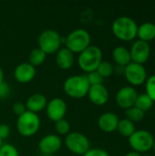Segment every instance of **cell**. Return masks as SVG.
Listing matches in <instances>:
<instances>
[{
	"instance_id": "1",
	"label": "cell",
	"mask_w": 155,
	"mask_h": 156,
	"mask_svg": "<svg viewBox=\"0 0 155 156\" xmlns=\"http://www.w3.org/2000/svg\"><path fill=\"white\" fill-rule=\"evenodd\" d=\"M111 30L118 39L122 41H131L137 37L138 25L132 18L122 16L113 21Z\"/></svg>"
},
{
	"instance_id": "2",
	"label": "cell",
	"mask_w": 155,
	"mask_h": 156,
	"mask_svg": "<svg viewBox=\"0 0 155 156\" xmlns=\"http://www.w3.org/2000/svg\"><path fill=\"white\" fill-rule=\"evenodd\" d=\"M101 61L102 51L99 47L94 45H90L79 53L77 60L79 68L87 74L95 71Z\"/></svg>"
},
{
	"instance_id": "3",
	"label": "cell",
	"mask_w": 155,
	"mask_h": 156,
	"mask_svg": "<svg viewBox=\"0 0 155 156\" xmlns=\"http://www.w3.org/2000/svg\"><path fill=\"white\" fill-rule=\"evenodd\" d=\"M90 85L86 75H73L69 77L63 83L65 93L73 99H81L88 95Z\"/></svg>"
},
{
	"instance_id": "4",
	"label": "cell",
	"mask_w": 155,
	"mask_h": 156,
	"mask_svg": "<svg viewBox=\"0 0 155 156\" xmlns=\"http://www.w3.org/2000/svg\"><path fill=\"white\" fill-rule=\"evenodd\" d=\"M91 37L90 33L83 28H77L71 31L65 39V48L73 54H79L90 46Z\"/></svg>"
},
{
	"instance_id": "5",
	"label": "cell",
	"mask_w": 155,
	"mask_h": 156,
	"mask_svg": "<svg viewBox=\"0 0 155 156\" xmlns=\"http://www.w3.org/2000/svg\"><path fill=\"white\" fill-rule=\"evenodd\" d=\"M40 119L37 113L26 111L17 117L16 130L23 137H31L35 135L40 128Z\"/></svg>"
},
{
	"instance_id": "6",
	"label": "cell",
	"mask_w": 155,
	"mask_h": 156,
	"mask_svg": "<svg viewBox=\"0 0 155 156\" xmlns=\"http://www.w3.org/2000/svg\"><path fill=\"white\" fill-rule=\"evenodd\" d=\"M38 48L46 54H56L62 45V37L54 29H46L42 31L37 38Z\"/></svg>"
},
{
	"instance_id": "7",
	"label": "cell",
	"mask_w": 155,
	"mask_h": 156,
	"mask_svg": "<svg viewBox=\"0 0 155 156\" xmlns=\"http://www.w3.org/2000/svg\"><path fill=\"white\" fill-rule=\"evenodd\" d=\"M154 140L153 135L150 132L146 130H136L129 137V144L133 152L142 154L153 149Z\"/></svg>"
},
{
	"instance_id": "8",
	"label": "cell",
	"mask_w": 155,
	"mask_h": 156,
	"mask_svg": "<svg viewBox=\"0 0 155 156\" xmlns=\"http://www.w3.org/2000/svg\"><path fill=\"white\" fill-rule=\"evenodd\" d=\"M64 144L67 149L76 155L82 156L90 149V141L87 136L79 132H72L67 134Z\"/></svg>"
},
{
	"instance_id": "9",
	"label": "cell",
	"mask_w": 155,
	"mask_h": 156,
	"mask_svg": "<svg viewBox=\"0 0 155 156\" xmlns=\"http://www.w3.org/2000/svg\"><path fill=\"white\" fill-rule=\"evenodd\" d=\"M123 75L132 86H141L147 80V71L144 66L134 62H131L124 67Z\"/></svg>"
},
{
	"instance_id": "10",
	"label": "cell",
	"mask_w": 155,
	"mask_h": 156,
	"mask_svg": "<svg viewBox=\"0 0 155 156\" xmlns=\"http://www.w3.org/2000/svg\"><path fill=\"white\" fill-rule=\"evenodd\" d=\"M67 110H68L67 103L63 99L54 98L49 101H48L46 107V113L50 121L57 122L64 119L67 113Z\"/></svg>"
},
{
	"instance_id": "11",
	"label": "cell",
	"mask_w": 155,
	"mask_h": 156,
	"mask_svg": "<svg viewBox=\"0 0 155 156\" xmlns=\"http://www.w3.org/2000/svg\"><path fill=\"white\" fill-rule=\"evenodd\" d=\"M137 96H138V92L133 87L124 86L122 89H120L116 93L115 101L120 108L123 110H127L134 106Z\"/></svg>"
},
{
	"instance_id": "12",
	"label": "cell",
	"mask_w": 155,
	"mask_h": 156,
	"mask_svg": "<svg viewBox=\"0 0 155 156\" xmlns=\"http://www.w3.org/2000/svg\"><path fill=\"white\" fill-rule=\"evenodd\" d=\"M130 54L132 62L143 65L151 56V47L149 43L138 39L132 44L130 49Z\"/></svg>"
},
{
	"instance_id": "13",
	"label": "cell",
	"mask_w": 155,
	"mask_h": 156,
	"mask_svg": "<svg viewBox=\"0 0 155 156\" xmlns=\"http://www.w3.org/2000/svg\"><path fill=\"white\" fill-rule=\"evenodd\" d=\"M62 140L58 134H48L42 137L38 143V149L43 154L51 155L61 149Z\"/></svg>"
},
{
	"instance_id": "14",
	"label": "cell",
	"mask_w": 155,
	"mask_h": 156,
	"mask_svg": "<svg viewBox=\"0 0 155 156\" xmlns=\"http://www.w3.org/2000/svg\"><path fill=\"white\" fill-rule=\"evenodd\" d=\"M36 73L37 71L35 67L28 62H23L16 67L14 70V78L17 82L21 84H26L34 80Z\"/></svg>"
},
{
	"instance_id": "15",
	"label": "cell",
	"mask_w": 155,
	"mask_h": 156,
	"mask_svg": "<svg viewBox=\"0 0 155 156\" xmlns=\"http://www.w3.org/2000/svg\"><path fill=\"white\" fill-rule=\"evenodd\" d=\"M87 96L90 102L96 106L105 105L110 98L109 90L103 84L90 86Z\"/></svg>"
},
{
	"instance_id": "16",
	"label": "cell",
	"mask_w": 155,
	"mask_h": 156,
	"mask_svg": "<svg viewBox=\"0 0 155 156\" xmlns=\"http://www.w3.org/2000/svg\"><path fill=\"white\" fill-rule=\"evenodd\" d=\"M119 121L120 120L115 113L105 112L99 117L98 125H99V128L102 132H104L106 133H111L117 131Z\"/></svg>"
},
{
	"instance_id": "17",
	"label": "cell",
	"mask_w": 155,
	"mask_h": 156,
	"mask_svg": "<svg viewBox=\"0 0 155 156\" xmlns=\"http://www.w3.org/2000/svg\"><path fill=\"white\" fill-rule=\"evenodd\" d=\"M48 104V100L45 95L41 93H35L29 96L26 101V109L33 113H38L46 109Z\"/></svg>"
},
{
	"instance_id": "18",
	"label": "cell",
	"mask_w": 155,
	"mask_h": 156,
	"mask_svg": "<svg viewBox=\"0 0 155 156\" xmlns=\"http://www.w3.org/2000/svg\"><path fill=\"white\" fill-rule=\"evenodd\" d=\"M74 62V54L67 48H61L56 53V63L59 69L63 70H68L72 68Z\"/></svg>"
},
{
	"instance_id": "19",
	"label": "cell",
	"mask_w": 155,
	"mask_h": 156,
	"mask_svg": "<svg viewBox=\"0 0 155 156\" xmlns=\"http://www.w3.org/2000/svg\"><path fill=\"white\" fill-rule=\"evenodd\" d=\"M112 58L116 65L122 66V67H126L129 63L132 62L130 50L127 48L122 47V46L116 47L112 50Z\"/></svg>"
},
{
	"instance_id": "20",
	"label": "cell",
	"mask_w": 155,
	"mask_h": 156,
	"mask_svg": "<svg viewBox=\"0 0 155 156\" xmlns=\"http://www.w3.org/2000/svg\"><path fill=\"white\" fill-rule=\"evenodd\" d=\"M137 37L139 40L149 43L155 38V24L152 22H145L138 26Z\"/></svg>"
},
{
	"instance_id": "21",
	"label": "cell",
	"mask_w": 155,
	"mask_h": 156,
	"mask_svg": "<svg viewBox=\"0 0 155 156\" xmlns=\"http://www.w3.org/2000/svg\"><path fill=\"white\" fill-rule=\"evenodd\" d=\"M117 131L122 136L129 138L136 131V129H135L134 123L125 118V119L119 121Z\"/></svg>"
},
{
	"instance_id": "22",
	"label": "cell",
	"mask_w": 155,
	"mask_h": 156,
	"mask_svg": "<svg viewBox=\"0 0 155 156\" xmlns=\"http://www.w3.org/2000/svg\"><path fill=\"white\" fill-rule=\"evenodd\" d=\"M46 58L47 55L39 48H36L32 49L28 55V63L36 68L42 65L45 62Z\"/></svg>"
},
{
	"instance_id": "23",
	"label": "cell",
	"mask_w": 155,
	"mask_h": 156,
	"mask_svg": "<svg viewBox=\"0 0 155 156\" xmlns=\"http://www.w3.org/2000/svg\"><path fill=\"white\" fill-rule=\"evenodd\" d=\"M134 106L145 113L146 112L152 109V107L153 106V101L146 93H142V94H138Z\"/></svg>"
},
{
	"instance_id": "24",
	"label": "cell",
	"mask_w": 155,
	"mask_h": 156,
	"mask_svg": "<svg viewBox=\"0 0 155 156\" xmlns=\"http://www.w3.org/2000/svg\"><path fill=\"white\" fill-rule=\"evenodd\" d=\"M144 115H145V113L143 111H141L140 109L136 108L135 106H132V107L125 110L126 119H128L129 121L132 122L133 123L141 122L142 120H143Z\"/></svg>"
},
{
	"instance_id": "25",
	"label": "cell",
	"mask_w": 155,
	"mask_h": 156,
	"mask_svg": "<svg viewBox=\"0 0 155 156\" xmlns=\"http://www.w3.org/2000/svg\"><path fill=\"white\" fill-rule=\"evenodd\" d=\"M96 71L104 79L109 78L114 73V66L109 61H101L99 67L97 68Z\"/></svg>"
},
{
	"instance_id": "26",
	"label": "cell",
	"mask_w": 155,
	"mask_h": 156,
	"mask_svg": "<svg viewBox=\"0 0 155 156\" xmlns=\"http://www.w3.org/2000/svg\"><path fill=\"white\" fill-rule=\"evenodd\" d=\"M55 123V130L58 135H67L70 133V124L67 120L62 119Z\"/></svg>"
},
{
	"instance_id": "27",
	"label": "cell",
	"mask_w": 155,
	"mask_h": 156,
	"mask_svg": "<svg viewBox=\"0 0 155 156\" xmlns=\"http://www.w3.org/2000/svg\"><path fill=\"white\" fill-rule=\"evenodd\" d=\"M146 94L151 98V100L155 102V75H152L145 81Z\"/></svg>"
},
{
	"instance_id": "28",
	"label": "cell",
	"mask_w": 155,
	"mask_h": 156,
	"mask_svg": "<svg viewBox=\"0 0 155 156\" xmlns=\"http://www.w3.org/2000/svg\"><path fill=\"white\" fill-rule=\"evenodd\" d=\"M0 156H19V153L13 144H3L0 148Z\"/></svg>"
},
{
	"instance_id": "29",
	"label": "cell",
	"mask_w": 155,
	"mask_h": 156,
	"mask_svg": "<svg viewBox=\"0 0 155 156\" xmlns=\"http://www.w3.org/2000/svg\"><path fill=\"white\" fill-rule=\"evenodd\" d=\"M87 79H88V81L90 83V86H93V85H99V84H102L103 83V78L95 70V71H92V72H90L86 75Z\"/></svg>"
},
{
	"instance_id": "30",
	"label": "cell",
	"mask_w": 155,
	"mask_h": 156,
	"mask_svg": "<svg viewBox=\"0 0 155 156\" xmlns=\"http://www.w3.org/2000/svg\"><path fill=\"white\" fill-rule=\"evenodd\" d=\"M82 156H111L108 152H106L103 149L100 148H94V149H90L85 154Z\"/></svg>"
},
{
	"instance_id": "31",
	"label": "cell",
	"mask_w": 155,
	"mask_h": 156,
	"mask_svg": "<svg viewBox=\"0 0 155 156\" xmlns=\"http://www.w3.org/2000/svg\"><path fill=\"white\" fill-rule=\"evenodd\" d=\"M12 110H13V112L17 115V116H20L21 114H23L26 109V105L23 104L22 102L20 101H17V102H15L13 104V107H12Z\"/></svg>"
},
{
	"instance_id": "32",
	"label": "cell",
	"mask_w": 155,
	"mask_h": 156,
	"mask_svg": "<svg viewBox=\"0 0 155 156\" xmlns=\"http://www.w3.org/2000/svg\"><path fill=\"white\" fill-rule=\"evenodd\" d=\"M9 94H10L9 85L5 81L0 82V99H5L7 96H9Z\"/></svg>"
},
{
	"instance_id": "33",
	"label": "cell",
	"mask_w": 155,
	"mask_h": 156,
	"mask_svg": "<svg viewBox=\"0 0 155 156\" xmlns=\"http://www.w3.org/2000/svg\"><path fill=\"white\" fill-rule=\"evenodd\" d=\"M10 135V128L7 124L2 123L0 124V139L3 141L6 139Z\"/></svg>"
},
{
	"instance_id": "34",
	"label": "cell",
	"mask_w": 155,
	"mask_h": 156,
	"mask_svg": "<svg viewBox=\"0 0 155 156\" xmlns=\"http://www.w3.org/2000/svg\"><path fill=\"white\" fill-rule=\"evenodd\" d=\"M114 72H116L117 74H123V72H124V67H122V66H118V65H116L115 67H114Z\"/></svg>"
},
{
	"instance_id": "35",
	"label": "cell",
	"mask_w": 155,
	"mask_h": 156,
	"mask_svg": "<svg viewBox=\"0 0 155 156\" xmlns=\"http://www.w3.org/2000/svg\"><path fill=\"white\" fill-rule=\"evenodd\" d=\"M124 156H143L142 154H138V153H136V152H129V153H127Z\"/></svg>"
},
{
	"instance_id": "36",
	"label": "cell",
	"mask_w": 155,
	"mask_h": 156,
	"mask_svg": "<svg viewBox=\"0 0 155 156\" xmlns=\"http://www.w3.org/2000/svg\"><path fill=\"white\" fill-rule=\"evenodd\" d=\"M2 81H4V71L0 68V82H2Z\"/></svg>"
},
{
	"instance_id": "37",
	"label": "cell",
	"mask_w": 155,
	"mask_h": 156,
	"mask_svg": "<svg viewBox=\"0 0 155 156\" xmlns=\"http://www.w3.org/2000/svg\"><path fill=\"white\" fill-rule=\"evenodd\" d=\"M153 152H154V154H155V140H154V143H153Z\"/></svg>"
},
{
	"instance_id": "38",
	"label": "cell",
	"mask_w": 155,
	"mask_h": 156,
	"mask_svg": "<svg viewBox=\"0 0 155 156\" xmlns=\"http://www.w3.org/2000/svg\"><path fill=\"white\" fill-rule=\"evenodd\" d=\"M2 145H3V141H2V140L0 139V148L2 147Z\"/></svg>"
},
{
	"instance_id": "39",
	"label": "cell",
	"mask_w": 155,
	"mask_h": 156,
	"mask_svg": "<svg viewBox=\"0 0 155 156\" xmlns=\"http://www.w3.org/2000/svg\"><path fill=\"white\" fill-rule=\"evenodd\" d=\"M143 156H151V155H150V154H145L144 155H143Z\"/></svg>"
},
{
	"instance_id": "40",
	"label": "cell",
	"mask_w": 155,
	"mask_h": 156,
	"mask_svg": "<svg viewBox=\"0 0 155 156\" xmlns=\"http://www.w3.org/2000/svg\"><path fill=\"white\" fill-rule=\"evenodd\" d=\"M153 113H154V118H155V108H154V112H153Z\"/></svg>"
}]
</instances>
